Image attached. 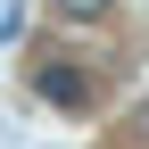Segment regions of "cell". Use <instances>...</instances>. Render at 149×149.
<instances>
[{"mask_svg":"<svg viewBox=\"0 0 149 149\" xmlns=\"http://www.w3.org/2000/svg\"><path fill=\"white\" fill-rule=\"evenodd\" d=\"M33 91H42V108H66V116H91V108H100V83H91V66H33Z\"/></svg>","mask_w":149,"mask_h":149,"instance_id":"1","label":"cell"},{"mask_svg":"<svg viewBox=\"0 0 149 149\" xmlns=\"http://www.w3.org/2000/svg\"><path fill=\"white\" fill-rule=\"evenodd\" d=\"M108 8H116V0H50V17H58V25H100Z\"/></svg>","mask_w":149,"mask_h":149,"instance_id":"2","label":"cell"}]
</instances>
